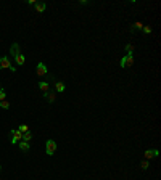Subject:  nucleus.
<instances>
[{
  "label": "nucleus",
  "instance_id": "obj_1",
  "mask_svg": "<svg viewBox=\"0 0 161 180\" xmlns=\"http://www.w3.org/2000/svg\"><path fill=\"white\" fill-rule=\"evenodd\" d=\"M10 143H19L21 140H23V134H21L18 129H11L10 130Z\"/></svg>",
  "mask_w": 161,
  "mask_h": 180
},
{
  "label": "nucleus",
  "instance_id": "obj_2",
  "mask_svg": "<svg viewBox=\"0 0 161 180\" xmlns=\"http://www.w3.org/2000/svg\"><path fill=\"white\" fill-rule=\"evenodd\" d=\"M0 69H10V71H13L15 73V66H11L10 64V58L8 56H0Z\"/></svg>",
  "mask_w": 161,
  "mask_h": 180
},
{
  "label": "nucleus",
  "instance_id": "obj_3",
  "mask_svg": "<svg viewBox=\"0 0 161 180\" xmlns=\"http://www.w3.org/2000/svg\"><path fill=\"white\" fill-rule=\"evenodd\" d=\"M45 151H47L48 156H53L55 151H57V143H55L53 140H47V143H45Z\"/></svg>",
  "mask_w": 161,
  "mask_h": 180
},
{
  "label": "nucleus",
  "instance_id": "obj_4",
  "mask_svg": "<svg viewBox=\"0 0 161 180\" xmlns=\"http://www.w3.org/2000/svg\"><path fill=\"white\" fill-rule=\"evenodd\" d=\"M134 64V56L132 55H126V56H123L121 58V68H126V66H132Z\"/></svg>",
  "mask_w": 161,
  "mask_h": 180
},
{
  "label": "nucleus",
  "instance_id": "obj_5",
  "mask_svg": "<svg viewBox=\"0 0 161 180\" xmlns=\"http://www.w3.org/2000/svg\"><path fill=\"white\" fill-rule=\"evenodd\" d=\"M47 73H48V69H47V66H45V63H39L37 68H36V74H37L39 77H44Z\"/></svg>",
  "mask_w": 161,
  "mask_h": 180
},
{
  "label": "nucleus",
  "instance_id": "obj_6",
  "mask_svg": "<svg viewBox=\"0 0 161 180\" xmlns=\"http://www.w3.org/2000/svg\"><path fill=\"white\" fill-rule=\"evenodd\" d=\"M143 156H145L147 161H150V159H153V158L158 156V150H147L145 153H143Z\"/></svg>",
  "mask_w": 161,
  "mask_h": 180
},
{
  "label": "nucleus",
  "instance_id": "obj_7",
  "mask_svg": "<svg viewBox=\"0 0 161 180\" xmlns=\"http://www.w3.org/2000/svg\"><path fill=\"white\" fill-rule=\"evenodd\" d=\"M19 53H21L19 45H18V44H13V45H11V48H10V55L13 56V58H15V56H18Z\"/></svg>",
  "mask_w": 161,
  "mask_h": 180
},
{
  "label": "nucleus",
  "instance_id": "obj_8",
  "mask_svg": "<svg viewBox=\"0 0 161 180\" xmlns=\"http://www.w3.org/2000/svg\"><path fill=\"white\" fill-rule=\"evenodd\" d=\"M29 148H31L29 142H23V140L19 142V150H21V151H29Z\"/></svg>",
  "mask_w": 161,
  "mask_h": 180
},
{
  "label": "nucleus",
  "instance_id": "obj_9",
  "mask_svg": "<svg viewBox=\"0 0 161 180\" xmlns=\"http://www.w3.org/2000/svg\"><path fill=\"white\" fill-rule=\"evenodd\" d=\"M39 89L44 93H47L48 90H50V85H48V82H39Z\"/></svg>",
  "mask_w": 161,
  "mask_h": 180
},
{
  "label": "nucleus",
  "instance_id": "obj_10",
  "mask_svg": "<svg viewBox=\"0 0 161 180\" xmlns=\"http://www.w3.org/2000/svg\"><path fill=\"white\" fill-rule=\"evenodd\" d=\"M15 61H16V64H19V66H23L24 61H26V58L23 56V53H19L18 56H15Z\"/></svg>",
  "mask_w": 161,
  "mask_h": 180
},
{
  "label": "nucleus",
  "instance_id": "obj_11",
  "mask_svg": "<svg viewBox=\"0 0 161 180\" xmlns=\"http://www.w3.org/2000/svg\"><path fill=\"white\" fill-rule=\"evenodd\" d=\"M44 97H45L50 103H53V102H55V93H53V92H50V90H48L47 93H44Z\"/></svg>",
  "mask_w": 161,
  "mask_h": 180
},
{
  "label": "nucleus",
  "instance_id": "obj_12",
  "mask_svg": "<svg viewBox=\"0 0 161 180\" xmlns=\"http://www.w3.org/2000/svg\"><path fill=\"white\" fill-rule=\"evenodd\" d=\"M55 89H57V92H65V84L55 81Z\"/></svg>",
  "mask_w": 161,
  "mask_h": 180
},
{
  "label": "nucleus",
  "instance_id": "obj_13",
  "mask_svg": "<svg viewBox=\"0 0 161 180\" xmlns=\"http://www.w3.org/2000/svg\"><path fill=\"white\" fill-rule=\"evenodd\" d=\"M18 130H19L21 134H26V132H29V126H27V124H21V126L18 127Z\"/></svg>",
  "mask_w": 161,
  "mask_h": 180
},
{
  "label": "nucleus",
  "instance_id": "obj_14",
  "mask_svg": "<svg viewBox=\"0 0 161 180\" xmlns=\"http://www.w3.org/2000/svg\"><path fill=\"white\" fill-rule=\"evenodd\" d=\"M44 10H45V3H42V2L40 3H36V11L37 13H42Z\"/></svg>",
  "mask_w": 161,
  "mask_h": 180
},
{
  "label": "nucleus",
  "instance_id": "obj_15",
  "mask_svg": "<svg viewBox=\"0 0 161 180\" xmlns=\"http://www.w3.org/2000/svg\"><path fill=\"white\" fill-rule=\"evenodd\" d=\"M32 138V134L31 132H26V134H23V142H29Z\"/></svg>",
  "mask_w": 161,
  "mask_h": 180
},
{
  "label": "nucleus",
  "instance_id": "obj_16",
  "mask_svg": "<svg viewBox=\"0 0 161 180\" xmlns=\"http://www.w3.org/2000/svg\"><path fill=\"white\" fill-rule=\"evenodd\" d=\"M0 106H2L3 110H8V108H10V103L6 102V100H3V102H0Z\"/></svg>",
  "mask_w": 161,
  "mask_h": 180
},
{
  "label": "nucleus",
  "instance_id": "obj_17",
  "mask_svg": "<svg viewBox=\"0 0 161 180\" xmlns=\"http://www.w3.org/2000/svg\"><path fill=\"white\" fill-rule=\"evenodd\" d=\"M5 97H6V92H5L2 87H0V102H3V100H5Z\"/></svg>",
  "mask_w": 161,
  "mask_h": 180
},
{
  "label": "nucleus",
  "instance_id": "obj_18",
  "mask_svg": "<svg viewBox=\"0 0 161 180\" xmlns=\"http://www.w3.org/2000/svg\"><path fill=\"white\" fill-rule=\"evenodd\" d=\"M132 50H134V47H132L131 44L126 45V52H127V55H132Z\"/></svg>",
  "mask_w": 161,
  "mask_h": 180
},
{
  "label": "nucleus",
  "instance_id": "obj_19",
  "mask_svg": "<svg viewBox=\"0 0 161 180\" xmlns=\"http://www.w3.org/2000/svg\"><path fill=\"white\" fill-rule=\"evenodd\" d=\"M142 29H143V32H145V34H151V27H150V26H143Z\"/></svg>",
  "mask_w": 161,
  "mask_h": 180
},
{
  "label": "nucleus",
  "instance_id": "obj_20",
  "mask_svg": "<svg viewBox=\"0 0 161 180\" xmlns=\"http://www.w3.org/2000/svg\"><path fill=\"white\" fill-rule=\"evenodd\" d=\"M140 167H142L143 170H145V169H148V161H147V159H145V161H142V164H140Z\"/></svg>",
  "mask_w": 161,
  "mask_h": 180
},
{
  "label": "nucleus",
  "instance_id": "obj_21",
  "mask_svg": "<svg viewBox=\"0 0 161 180\" xmlns=\"http://www.w3.org/2000/svg\"><path fill=\"white\" fill-rule=\"evenodd\" d=\"M134 27H137V29H142L143 24H140V23H135V26H134Z\"/></svg>",
  "mask_w": 161,
  "mask_h": 180
},
{
  "label": "nucleus",
  "instance_id": "obj_22",
  "mask_svg": "<svg viewBox=\"0 0 161 180\" xmlns=\"http://www.w3.org/2000/svg\"><path fill=\"white\" fill-rule=\"evenodd\" d=\"M0 170H2V166H0Z\"/></svg>",
  "mask_w": 161,
  "mask_h": 180
}]
</instances>
